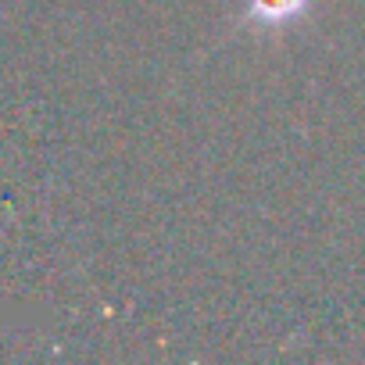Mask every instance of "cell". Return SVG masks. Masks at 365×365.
<instances>
[{
	"label": "cell",
	"instance_id": "cell-1",
	"mask_svg": "<svg viewBox=\"0 0 365 365\" xmlns=\"http://www.w3.org/2000/svg\"><path fill=\"white\" fill-rule=\"evenodd\" d=\"M312 8V0H244L240 26L251 29H287L297 26Z\"/></svg>",
	"mask_w": 365,
	"mask_h": 365
}]
</instances>
